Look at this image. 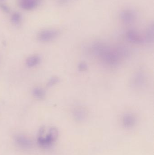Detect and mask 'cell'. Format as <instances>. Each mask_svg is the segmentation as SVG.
Returning <instances> with one entry per match:
<instances>
[{
    "mask_svg": "<svg viewBox=\"0 0 154 155\" xmlns=\"http://www.w3.org/2000/svg\"><path fill=\"white\" fill-rule=\"evenodd\" d=\"M91 52L102 62L110 67L116 66L123 57L127 55L128 51L123 47L113 49L101 43H96L92 45Z\"/></svg>",
    "mask_w": 154,
    "mask_h": 155,
    "instance_id": "1",
    "label": "cell"
},
{
    "mask_svg": "<svg viewBox=\"0 0 154 155\" xmlns=\"http://www.w3.org/2000/svg\"><path fill=\"white\" fill-rule=\"evenodd\" d=\"M73 115L75 119L78 121H82L86 117L85 110L81 107H77L73 110Z\"/></svg>",
    "mask_w": 154,
    "mask_h": 155,
    "instance_id": "11",
    "label": "cell"
},
{
    "mask_svg": "<svg viewBox=\"0 0 154 155\" xmlns=\"http://www.w3.org/2000/svg\"><path fill=\"white\" fill-rule=\"evenodd\" d=\"M0 9L6 13H9L10 12V9L6 4L0 3Z\"/></svg>",
    "mask_w": 154,
    "mask_h": 155,
    "instance_id": "16",
    "label": "cell"
},
{
    "mask_svg": "<svg viewBox=\"0 0 154 155\" xmlns=\"http://www.w3.org/2000/svg\"><path fill=\"white\" fill-rule=\"evenodd\" d=\"M59 81V79L57 77H53L48 81L47 86L49 87H53L57 84Z\"/></svg>",
    "mask_w": 154,
    "mask_h": 155,
    "instance_id": "15",
    "label": "cell"
},
{
    "mask_svg": "<svg viewBox=\"0 0 154 155\" xmlns=\"http://www.w3.org/2000/svg\"><path fill=\"white\" fill-rule=\"evenodd\" d=\"M58 136V130L54 127L50 128L48 132L46 131L44 127H42L39 131L38 144L44 148L50 147L56 142Z\"/></svg>",
    "mask_w": 154,
    "mask_h": 155,
    "instance_id": "2",
    "label": "cell"
},
{
    "mask_svg": "<svg viewBox=\"0 0 154 155\" xmlns=\"http://www.w3.org/2000/svg\"><path fill=\"white\" fill-rule=\"evenodd\" d=\"M145 39L148 42H153L154 41V24L149 26L146 30L145 35Z\"/></svg>",
    "mask_w": 154,
    "mask_h": 155,
    "instance_id": "13",
    "label": "cell"
},
{
    "mask_svg": "<svg viewBox=\"0 0 154 155\" xmlns=\"http://www.w3.org/2000/svg\"><path fill=\"white\" fill-rule=\"evenodd\" d=\"M146 79L144 73L142 72H138L133 76L132 80V85L136 88L143 87L146 83Z\"/></svg>",
    "mask_w": 154,
    "mask_h": 155,
    "instance_id": "6",
    "label": "cell"
},
{
    "mask_svg": "<svg viewBox=\"0 0 154 155\" xmlns=\"http://www.w3.org/2000/svg\"><path fill=\"white\" fill-rule=\"evenodd\" d=\"M32 95L36 99L41 100L44 99L46 96V91L43 88L40 87H36L33 89Z\"/></svg>",
    "mask_w": 154,
    "mask_h": 155,
    "instance_id": "12",
    "label": "cell"
},
{
    "mask_svg": "<svg viewBox=\"0 0 154 155\" xmlns=\"http://www.w3.org/2000/svg\"><path fill=\"white\" fill-rule=\"evenodd\" d=\"M41 0H19L20 8L24 10H33L40 5Z\"/></svg>",
    "mask_w": 154,
    "mask_h": 155,
    "instance_id": "4",
    "label": "cell"
},
{
    "mask_svg": "<svg viewBox=\"0 0 154 155\" xmlns=\"http://www.w3.org/2000/svg\"><path fill=\"white\" fill-rule=\"evenodd\" d=\"M88 68V65L85 62H81L78 65V69L81 71H85Z\"/></svg>",
    "mask_w": 154,
    "mask_h": 155,
    "instance_id": "17",
    "label": "cell"
},
{
    "mask_svg": "<svg viewBox=\"0 0 154 155\" xmlns=\"http://www.w3.org/2000/svg\"><path fill=\"white\" fill-rule=\"evenodd\" d=\"M59 31L54 29H47L40 31L38 35V39L41 42H50L58 36Z\"/></svg>",
    "mask_w": 154,
    "mask_h": 155,
    "instance_id": "3",
    "label": "cell"
},
{
    "mask_svg": "<svg viewBox=\"0 0 154 155\" xmlns=\"http://www.w3.org/2000/svg\"><path fill=\"white\" fill-rule=\"evenodd\" d=\"M126 37L128 41L134 44H139L143 42V39L138 33L134 30H129L126 33Z\"/></svg>",
    "mask_w": 154,
    "mask_h": 155,
    "instance_id": "7",
    "label": "cell"
},
{
    "mask_svg": "<svg viewBox=\"0 0 154 155\" xmlns=\"http://www.w3.org/2000/svg\"><path fill=\"white\" fill-rule=\"evenodd\" d=\"M120 17L125 23H131L136 19V13L131 10H125L121 12L120 14Z\"/></svg>",
    "mask_w": 154,
    "mask_h": 155,
    "instance_id": "5",
    "label": "cell"
},
{
    "mask_svg": "<svg viewBox=\"0 0 154 155\" xmlns=\"http://www.w3.org/2000/svg\"><path fill=\"white\" fill-rule=\"evenodd\" d=\"M15 142L19 146L22 148H30L32 145V142L30 139L20 135L15 137Z\"/></svg>",
    "mask_w": 154,
    "mask_h": 155,
    "instance_id": "8",
    "label": "cell"
},
{
    "mask_svg": "<svg viewBox=\"0 0 154 155\" xmlns=\"http://www.w3.org/2000/svg\"><path fill=\"white\" fill-rule=\"evenodd\" d=\"M22 16L19 12H14L11 15V22L15 26H19L22 23Z\"/></svg>",
    "mask_w": 154,
    "mask_h": 155,
    "instance_id": "14",
    "label": "cell"
},
{
    "mask_svg": "<svg viewBox=\"0 0 154 155\" xmlns=\"http://www.w3.org/2000/svg\"><path fill=\"white\" fill-rule=\"evenodd\" d=\"M136 118L135 116L131 113H126L123 117V124L126 128H132L136 124Z\"/></svg>",
    "mask_w": 154,
    "mask_h": 155,
    "instance_id": "9",
    "label": "cell"
},
{
    "mask_svg": "<svg viewBox=\"0 0 154 155\" xmlns=\"http://www.w3.org/2000/svg\"><path fill=\"white\" fill-rule=\"evenodd\" d=\"M41 59L39 55L35 54L28 57L26 60V64L28 68L35 67L40 63Z\"/></svg>",
    "mask_w": 154,
    "mask_h": 155,
    "instance_id": "10",
    "label": "cell"
}]
</instances>
